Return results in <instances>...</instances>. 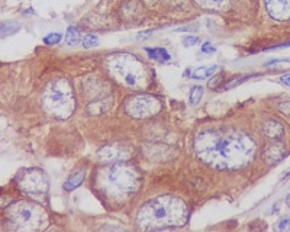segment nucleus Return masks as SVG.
Instances as JSON below:
<instances>
[{"instance_id": "1", "label": "nucleus", "mask_w": 290, "mask_h": 232, "mask_svg": "<svg viewBox=\"0 0 290 232\" xmlns=\"http://www.w3.org/2000/svg\"><path fill=\"white\" fill-rule=\"evenodd\" d=\"M195 152L206 166L216 170H238L252 161L257 145L237 129H206L195 138Z\"/></svg>"}, {"instance_id": "2", "label": "nucleus", "mask_w": 290, "mask_h": 232, "mask_svg": "<svg viewBox=\"0 0 290 232\" xmlns=\"http://www.w3.org/2000/svg\"><path fill=\"white\" fill-rule=\"evenodd\" d=\"M189 219L186 203L174 196H158L145 202L136 213L138 228L142 231H161L184 227Z\"/></svg>"}, {"instance_id": "3", "label": "nucleus", "mask_w": 290, "mask_h": 232, "mask_svg": "<svg viewBox=\"0 0 290 232\" xmlns=\"http://www.w3.org/2000/svg\"><path fill=\"white\" fill-rule=\"evenodd\" d=\"M141 173L128 161L112 163L96 174V186L109 200L121 203L131 199L141 187Z\"/></svg>"}, {"instance_id": "4", "label": "nucleus", "mask_w": 290, "mask_h": 232, "mask_svg": "<svg viewBox=\"0 0 290 232\" xmlns=\"http://www.w3.org/2000/svg\"><path fill=\"white\" fill-rule=\"evenodd\" d=\"M106 70L112 79L129 89H145L150 83L147 65L138 57L126 52L112 54L106 58Z\"/></svg>"}, {"instance_id": "5", "label": "nucleus", "mask_w": 290, "mask_h": 232, "mask_svg": "<svg viewBox=\"0 0 290 232\" xmlns=\"http://www.w3.org/2000/svg\"><path fill=\"white\" fill-rule=\"evenodd\" d=\"M6 221L15 231L35 232L46 228L48 215L41 205L19 200L6 208Z\"/></svg>"}, {"instance_id": "6", "label": "nucleus", "mask_w": 290, "mask_h": 232, "mask_svg": "<svg viewBox=\"0 0 290 232\" xmlns=\"http://www.w3.org/2000/svg\"><path fill=\"white\" fill-rule=\"evenodd\" d=\"M42 107L55 119H67L76 109L73 87L66 79L49 82L42 93Z\"/></svg>"}, {"instance_id": "7", "label": "nucleus", "mask_w": 290, "mask_h": 232, "mask_svg": "<svg viewBox=\"0 0 290 232\" xmlns=\"http://www.w3.org/2000/svg\"><path fill=\"white\" fill-rule=\"evenodd\" d=\"M161 100L153 94H134L125 100V112L134 119H150L161 110Z\"/></svg>"}, {"instance_id": "8", "label": "nucleus", "mask_w": 290, "mask_h": 232, "mask_svg": "<svg viewBox=\"0 0 290 232\" xmlns=\"http://www.w3.org/2000/svg\"><path fill=\"white\" fill-rule=\"evenodd\" d=\"M16 183L21 191L32 197L45 196L49 189V180L44 171L40 169L22 170L16 177Z\"/></svg>"}, {"instance_id": "9", "label": "nucleus", "mask_w": 290, "mask_h": 232, "mask_svg": "<svg viewBox=\"0 0 290 232\" xmlns=\"http://www.w3.org/2000/svg\"><path fill=\"white\" fill-rule=\"evenodd\" d=\"M129 157H131V151L125 149L122 145H106V147L100 148L97 152V158L103 164L128 161Z\"/></svg>"}, {"instance_id": "10", "label": "nucleus", "mask_w": 290, "mask_h": 232, "mask_svg": "<svg viewBox=\"0 0 290 232\" xmlns=\"http://www.w3.org/2000/svg\"><path fill=\"white\" fill-rule=\"evenodd\" d=\"M266 9L276 21L290 19V0H266Z\"/></svg>"}, {"instance_id": "11", "label": "nucleus", "mask_w": 290, "mask_h": 232, "mask_svg": "<svg viewBox=\"0 0 290 232\" xmlns=\"http://www.w3.org/2000/svg\"><path fill=\"white\" fill-rule=\"evenodd\" d=\"M121 18L126 22H138L144 18V12L141 4L136 0L125 3L121 9Z\"/></svg>"}, {"instance_id": "12", "label": "nucleus", "mask_w": 290, "mask_h": 232, "mask_svg": "<svg viewBox=\"0 0 290 232\" xmlns=\"http://www.w3.org/2000/svg\"><path fill=\"white\" fill-rule=\"evenodd\" d=\"M285 155H286V148H285V145L280 144V142H276V144L270 145L266 149L264 160H266V163H268V164H277V163H280L285 158Z\"/></svg>"}, {"instance_id": "13", "label": "nucleus", "mask_w": 290, "mask_h": 232, "mask_svg": "<svg viewBox=\"0 0 290 232\" xmlns=\"http://www.w3.org/2000/svg\"><path fill=\"white\" fill-rule=\"evenodd\" d=\"M263 131L264 134L267 135L268 138H273V139H282L283 135H285V128L280 122L274 121V119H268L263 124Z\"/></svg>"}, {"instance_id": "14", "label": "nucleus", "mask_w": 290, "mask_h": 232, "mask_svg": "<svg viewBox=\"0 0 290 232\" xmlns=\"http://www.w3.org/2000/svg\"><path fill=\"white\" fill-rule=\"evenodd\" d=\"M219 70V65H203V67H198L195 70L190 71V77L195 79V80H203V79H207V77H212L213 74H216V71Z\"/></svg>"}, {"instance_id": "15", "label": "nucleus", "mask_w": 290, "mask_h": 232, "mask_svg": "<svg viewBox=\"0 0 290 232\" xmlns=\"http://www.w3.org/2000/svg\"><path fill=\"white\" fill-rule=\"evenodd\" d=\"M199 7L206 10H225L229 7V0H193Z\"/></svg>"}, {"instance_id": "16", "label": "nucleus", "mask_w": 290, "mask_h": 232, "mask_svg": "<svg viewBox=\"0 0 290 232\" xmlns=\"http://www.w3.org/2000/svg\"><path fill=\"white\" fill-rule=\"evenodd\" d=\"M84 180V170H80V171H76L74 174H71L67 180L64 182L63 187L66 191H73L74 189H77Z\"/></svg>"}, {"instance_id": "17", "label": "nucleus", "mask_w": 290, "mask_h": 232, "mask_svg": "<svg viewBox=\"0 0 290 232\" xmlns=\"http://www.w3.org/2000/svg\"><path fill=\"white\" fill-rule=\"evenodd\" d=\"M145 52L148 54L150 58L157 60V61H170L171 60V55L164 48H147Z\"/></svg>"}, {"instance_id": "18", "label": "nucleus", "mask_w": 290, "mask_h": 232, "mask_svg": "<svg viewBox=\"0 0 290 232\" xmlns=\"http://www.w3.org/2000/svg\"><path fill=\"white\" fill-rule=\"evenodd\" d=\"M19 23L12 21H6L1 23V37H9L12 34H15L16 31H19Z\"/></svg>"}, {"instance_id": "19", "label": "nucleus", "mask_w": 290, "mask_h": 232, "mask_svg": "<svg viewBox=\"0 0 290 232\" xmlns=\"http://www.w3.org/2000/svg\"><path fill=\"white\" fill-rule=\"evenodd\" d=\"M202 96H203V87L202 86H195L190 90V97H189V103L192 106L198 105L201 102Z\"/></svg>"}, {"instance_id": "20", "label": "nucleus", "mask_w": 290, "mask_h": 232, "mask_svg": "<svg viewBox=\"0 0 290 232\" xmlns=\"http://www.w3.org/2000/svg\"><path fill=\"white\" fill-rule=\"evenodd\" d=\"M66 43L68 45H77L80 43V31L76 28H68L66 32Z\"/></svg>"}, {"instance_id": "21", "label": "nucleus", "mask_w": 290, "mask_h": 232, "mask_svg": "<svg viewBox=\"0 0 290 232\" xmlns=\"http://www.w3.org/2000/svg\"><path fill=\"white\" fill-rule=\"evenodd\" d=\"M99 44V38L96 35H84L83 41H82V45L84 48H93Z\"/></svg>"}, {"instance_id": "22", "label": "nucleus", "mask_w": 290, "mask_h": 232, "mask_svg": "<svg viewBox=\"0 0 290 232\" xmlns=\"http://www.w3.org/2000/svg\"><path fill=\"white\" fill-rule=\"evenodd\" d=\"M276 228H277V231H280V232H290V218L289 216H285V218H282V219L277 222Z\"/></svg>"}, {"instance_id": "23", "label": "nucleus", "mask_w": 290, "mask_h": 232, "mask_svg": "<svg viewBox=\"0 0 290 232\" xmlns=\"http://www.w3.org/2000/svg\"><path fill=\"white\" fill-rule=\"evenodd\" d=\"M63 35L58 34V32H54V34H48L44 38V43L48 44V45H54V44H58L61 41Z\"/></svg>"}, {"instance_id": "24", "label": "nucleus", "mask_w": 290, "mask_h": 232, "mask_svg": "<svg viewBox=\"0 0 290 232\" xmlns=\"http://www.w3.org/2000/svg\"><path fill=\"white\" fill-rule=\"evenodd\" d=\"M201 43V40L198 37H192V35H187L183 38V45L184 46H192V45H198Z\"/></svg>"}, {"instance_id": "25", "label": "nucleus", "mask_w": 290, "mask_h": 232, "mask_svg": "<svg viewBox=\"0 0 290 232\" xmlns=\"http://www.w3.org/2000/svg\"><path fill=\"white\" fill-rule=\"evenodd\" d=\"M202 52L203 54H213V52H216V48L212 46L209 43H205L202 45Z\"/></svg>"}, {"instance_id": "26", "label": "nucleus", "mask_w": 290, "mask_h": 232, "mask_svg": "<svg viewBox=\"0 0 290 232\" xmlns=\"http://www.w3.org/2000/svg\"><path fill=\"white\" fill-rule=\"evenodd\" d=\"M279 109H280L282 113H285L286 116H289L290 118V102H282V103L279 105Z\"/></svg>"}, {"instance_id": "27", "label": "nucleus", "mask_w": 290, "mask_h": 232, "mask_svg": "<svg viewBox=\"0 0 290 232\" xmlns=\"http://www.w3.org/2000/svg\"><path fill=\"white\" fill-rule=\"evenodd\" d=\"M221 80H222V76L221 74H218V76H215L212 80H210V83H209V87L210 89H216L218 86L221 85Z\"/></svg>"}, {"instance_id": "28", "label": "nucleus", "mask_w": 290, "mask_h": 232, "mask_svg": "<svg viewBox=\"0 0 290 232\" xmlns=\"http://www.w3.org/2000/svg\"><path fill=\"white\" fill-rule=\"evenodd\" d=\"M151 34H153V31H147V32H139L138 34V40H147V38H150L151 37Z\"/></svg>"}, {"instance_id": "29", "label": "nucleus", "mask_w": 290, "mask_h": 232, "mask_svg": "<svg viewBox=\"0 0 290 232\" xmlns=\"http://www.w3.org/2000/svg\"><path fill=\"white\" fill-rule=\"evenodd\" d=\"M280 82H282L285 86H290V73L289 74L282 76V77H280Z\"/></svg>"}, {"instance_id": "30", "label": "nucleus", "mask_w": 290, "mask_h": 232, "mask_svg": "<svg viewBox=\"0 0 290 232\" xmlns=\"http://www.w3.org/2000/svg\"><path fill=\"white\" fill-rule=\"evenodd\" d=\"M279 63H290V58H283V60H271V61H268L266 65H274V64H279Z\"/></svg>"}, {"instance_id": "31", "label": "nucleus", "mask_w": 290, "mask_h": 232, "mask_svg": "<svg viewBox=\"0 0 290 232\" xmlns=\"http://www.w3.org/2000/svg\"><path fill=\"white\" fill-rule=\"evenodd\" d=\"M288 46H290V43L280 44V45H276V46H271V48H268V49H276V48H288Z\"/></svg>"}, {"instance_id": "32", "label": "nucleus", "mask_w": 290, "mask_h": 232, "mask_svg": "<svg viewBox=\"0 0 290 232\" xmlns=\"http://www.w3.org/2000/svg\"><path fill=\"white\" fill-rule=\"evenodd\" d=\"M290 176V169L289 170H286V171H285V173H283V176H282V177H280V179H282V180H285V179H288V177H289Z\"/></svg>"}, {"instance_id": "33", "label": "nucleus", "mask_w": 290, "mask_h": 232, "mask_svg": "<svg viewBox=\"0 0 290 232\" xmlns=\"http://www.w3.org/2000/svg\"><path fill=\"white\" fill-rule=\"evenodd\" d=\"M286 206H288V208L290 209V194H288V196H286Z\"/></svg>"}]
</instances>
